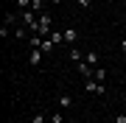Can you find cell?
<instances>
[{
    "label": "cell",
    "instance_id": "1",
    "mask_svg": "<svg viewBox=\"0 0 126 123\" xmlns=\"http://www.w3.org/2000/svg\"><path fill=\"white\" fill-rule=\"evenodd\" d=\"M20 17H23V23H25L28 28H34V31L39 28V23H36V14H34V11H28V9H25L23 14H20Z\"/></svg>",
    "mask_w": 126,
    "mask_h": 123
},
{
    "label": "cell",
    "instance_id": "2",
    "mask_svg": "<svg viewBox=\"0 0 126 123\" xmlns=\"http://www.w3.org/2000/svg\"><path fill=\"white\" fill-rule=\"evenodd\" d=\"M79 39V31L76 28H67V31H64V42H76Z\"/></svg>",
    "mask_w": 126,
    "mask_h": 123
},
{
    "label": "cell",
    "instance_id": "3",
    "mask_svg": "<svg viewBox=\"0 0 126 123\" xmlns=\"http://www.w3.org/2000/svg\"><path fill=\"white\" fill-rule=\"evenodd\" d=\"M70 104H73V98L67 95V92H64V95H59V106H62V109H67Z\"/></svg>",
    "mask_w": 126,
    "mask_h": 123
},
{
    "label": "cell",
    "instance_id": "4",
    "mask_svg": "<svg viewBox=\"0 0 126 123\" xmlns=\"http://www.w3.org/2000/svg\"><path fill=\"white\" fill-rule=\"evenodd\" d=\"M42 62V50H34L31 53V64H39Z\"/></svg>",
    "mask_w": 126,
    "mask_h": 123
},
{
    "label": "cell",
    "instance_id": "5",
    "mask_svg": "<svg viewBox=\"0 0 126 123\" xmlns=\"http://www.w3.org/2000/svg\"><path fill=\"white\" fill-rule=\"evenodd\" d=\"M104 78H107V70L98 67V70H95V81H104Z\"/></svg>",
    "mask_w": 126,
    "mask_h": 123
},
{
    "label": "cell",
    "instance_id": "6",
    "mask_svg": "<svg viewBox=\"0 0 126 123\" xmlns=\"http://www.w3.org/2000/svg\"><path fill=\"white\" fill-rule=\"evenodd\" d=\"M50 48H53V42H50V39L42 42V53H50Z\"/></svg>",
    "mask_w": 126,
    "mask_h": 123
},
{
    "label": "cell",
    "instance_id": "7",
    "mask_svg": "<svg viewBox=\"0 0 126 123\" xmlns=\"http://www.w3.org/2000/svg\"><path fill=\"white\" fill-rule=\"evenodd\" d=\"M95 62H98V53H93V50H90V53H87V64H95Z\"/></svg>",
    "mask_w": 126,
    "mask_h": 123
},
{
    "label": "cell",
    "instance_id": "8",
    "mask_svg": "<svg viewBox=\"0 0 126 123\" xmlns=\"http://www.w3.org/2000/svg\"><path fill=\"white\" fill-rule=\"evenodd\" d=\"M64 118H62V112H53V115H50V123H62Z\"/></svg>",
    "mask_w": 126,
    "mask_h": 123
},
{
    "label": "cell",
    "instance_id": "9",
    "mask_svg": "<svg viewBox=\"0 0 126 123\" xmlns=\"http://www.w3.org/2000/svg\"><path fill=\"white\" fill-rule=\"evenodd\" d=\"M70 59H73V62H79V59H81V50L73 48V50H70Z\"/></svg>",
    "mask_w": 126,
    "mask_h": 123
},
{
    "label": "cell",
    "instance_id": "10",
    "mask_svg": "<svg viewBox=\"0 0 126 123\" xmlns=\"http://www.w3.org/2000/svg\"><path fill=\"white\" fill-rule=\"evenodd\" d=\"M31 9H34V11H39V9H42V0H31Z\"/></svg>",
    "mask_w": 126,
    "mask_h": 123
},
{
    "label": "cell",
    "instance_id": "11",
    "mask_svg": "<svg viewBox=\"0 0 126 123\" xmlns=\"http://www.w3.org/2000/svg\"><path fill=\"white\" fill-rule=\"evenodd\" d=\"M17 6H20V9H28V6H31V0H17Z\"/></svg>",
    "mask_w": 126,
    "mask_h": 123
},
{
    "label": "cell",
    "instance_id": "12",
    "mask_svg": "<svg viewBox=\"0 0 126 123\" xmlns=\"http://www.w3.org/2000/svg\"><path fill=\"white\" fill-rule=\"evenodd\" d=\"M34 123H45V115L39 112V115H36V118H34Z\"/></svg>",
    "mask_w": 126,
    "mask_h": 123
},
{
    "label": "cell",
    "instance_id": "13",
    "mask_svg": "<svg viewBox=\"0 0 126 123\" xmlns=\"http://www.w3.org/2000/svg\"><path fill=\"white\" fill-rule=\"evenodd\" d=\"M76 3H79V6H84V9H87V6H90V0H76Z\"/></svg>",
    "mask_w": 126,
    "mask_h": 123
},
{
    "label": "cell",
    "instance_id": "14",
    "mask_svg": "<svg viewBox=\"0 0 126 123\" xmlns=\"http://www.w3.org/2000/svg\"><path fill=\"white\" fill-rule=\"evenodd\" d=\"M121 45H123V50H126V37H123V42H121Z\"/></svg>",
    "mask_w": 126,
    "mask_h": 123
},
{
    "label": "cell",
    "instance_id": "15",
    "mask_svg": "<svg viewBox=\"0 0 126 123\" xmlns=\"http://www.w3.org/2000/svg\"><path fill=\"white\" fill-rule=\"evenodd\" d=\"M53 3H62V0H53Z\"/></svg>",
    "mask_w": 126,
    "mask_h": 123
}]
</instances>
